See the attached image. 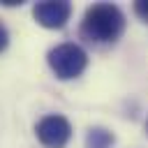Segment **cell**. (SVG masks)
Returning <instances> with one entry per match:
<instances>
[{"label":"cell","mask_w":148,"mask_h":148,"mask_svg":"<svg viewBox=\"0 0 148 148\" xmlns=\"http://www.w3.org/2000/svg\"><path fill=\"white\" fill-rule=\"evenodd\" d=\"M123 32H125V14L120 12V7L111 2H97L86 9L81 21V35L88 37L90 42L109 44L120 39Z\"/></svg>","instance_id":"6da1fadb"},{"label":"cell","mask_w":148,"mask_h":148,"mask_svg":"<svg viewBox=\"0 0 148 148\" xmlns=\"http://www.w3.org/2000/svg\"><path fill=\"white\" fill-rule=\"evenodd\" d=\"M49 60V67L51 72L60 79V81H69V79H76L86 65H88V53L74 44V42H65V44H58L49 51L46 56Z\"/></svg>","instance_id":"7a4b0ae2"},{"label":"cell","mask_w":148,"mask_h":148,"mask_svg":"<svg viewBox=\"0 0 148 148\" xmlns=\"http://www.w3.org/2000/svg\"><path fill=\"white\" fill-rule=\"evenodd\" d=\"M35 134L44 148H65L72 139V125L60 113H49L35 125Z\"/></svg>","instance_id":"3957f363"},{"label":"cell","mask_w":148,"mask_h":148,"mask_svg":"<svg viewBox=\"0 0 148 148\" xmlns=\"http://www.w3.org/2000/svg\"><path fill=\"white\" fill-rule=\"evenodd\" d=\"M32 16L42 28L58 30L62 28L72 16V5L67 0H44L32 7Z\"/></svg>","instance_id":"277c9868"},{"label":"cell","mask_w":148,"mask_h":148,"mask_svg":"<svg viewBox=\"0 0 148 148\" xmlns=\"http://www.w3.org/2000/svg\"><path fill=\"white\" fill-rule=\"evenodd\" d=\"M116 136L106 127H90L86 134V148H113Z\"/></svg>","instance_id":"5b68a950"},{"label":"cell","mask_w":148,"mask_h":148,"mask_svg":"<svg viewBox=\"0 0 148 148\" xmlns=\"http://www.w3.org/2000/svg\"><path fill=\"white\" fill-rule=\"evenodd\" d=\"M134 14L143 21H148V0H136L134 2Z\"/></svg>","instance_id":"8992f818"},{"label":"cell","mask_w":148,"mask_h":148,"mask_svg":"<svg viewBox=\"0 0 148 148\" xmlns=\"http://www.w3.org/2000/svg\"><path fill=\"white\" fill-rule=\"evenodd\" d=\"M7 44H9V30L0 23V53L7 49Z\"/></svg>","instance_id":"52a82bcc"},{"label":"cell","mask_w":148,"mask_h":148,"mask_svg":"<svg viewBox=\"0 0 148 148\" xmlns=\"http://www.w3.org/2000/svg\"><path fill=\"white\" fill-rule=\"evenodd\" d=\"M146 134H148V123H146Z\"/></svg>","instance_id":"ba28073f"}]
</instances>
